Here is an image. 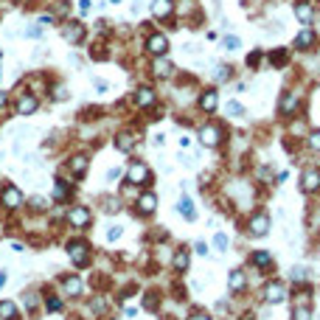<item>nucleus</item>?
Instances as JSON below:
<instances>
[{
  "mask_svg": "<svg viewBox=\"0 0 320 320\" xmlns=\"http://www.w3.org/2000/svg\"><path fill=\"white\" fill-rule=\"evenodd\" d=\"M146 51L152 54V57H166L169 54V37L160 34V31H152V34L146 37Z\"/></svg>",
  "mask_w": 320,
  "mask_h": 320,
  "instance_id": "7",
  "label": "nucleus"
},
{
  "mask_svg": "<svg viewBox=\"0 0 320 320\" xmlns=\"http://www.w3.org/2000/svg\"><path fill=\"white\" fill-rule=\"evenodd\" d=\"M104 214H118L121 211V200L118 197H104Z\"/></svg>",
  "mask_w": 320,
  "mask_h": 320,
  "instance_id": "34",
  "label": "nucleus"
},
{
  "mask_svg": "<svg viewBox=\"0 0 320 320\" xmlns=\"http://www.w3.org/2000/svg\"><path fill=\"white\" fill-rule=\"evenodd\" d=\"M228 289H230V295H241L247 289V273L241 267H236V270L228 273Z\"/></svg>",
  "mask_w": 320,
  "mask_h": 320,
  "instance_id": "14",
  "label": "nucleus"
},
{
  "mask_svg": "<svg viewBox=\"0 0 320 320\" xmlns=\"http://www.w3.org/2000/svg\"><path fill=\"white\" fill-rule=\"evenodd\" d=\"M68 256L73 259L76 267H87V264H90V244H87V241H81V239L70 241V244H68Z\"/></svg>",
  "mask_w": 320,
  "mask_h": 320,
  "instance_id": "5",
  "label": "nucleus"
},
{
  "mask_svg": "<svg viewBox=\"0 0 320 320\" xmlns=\"http://www.w3.org/2000/svg\"><path fill=\"white\" fill-rule=\"evenodd\" d=\"M62 37H65V42L76 45V42H81V40H84V25H81V23H68V25H62Z\"/></svg>",
  "mask_w": 320,
  "mask_h": 320,
  "instance_id": "20",
  "label": "nucleus"
},
{
  "mask_svg": "<svg viewBox=\"0 0 320 320\" xmlns=\"http://www.w3.org/2000/svg\"><path fill=\"white\" fill-rule=\"evenodd\" d=\"M121 236H124V228H121V225H110V228H107V241H118Z\"/></svg>",
  "mask_w": 320,
  "mask_h": 320,
  "instance_id": "38",
  "label": "nucleus"
},
{
  "mask_svg": "<svg viewBox=\"0 0 320 320\" xmlns=\"http://www.w3.org/2000/svg\"><path fill=\"white\" fill-rule=\"evenodd\" d=\"M138 211H140L143 217L155 214V211H158V194H155V191H146V194H140V197H138Z\"/></svg>",
  "mask_w": 320,
  "mask_h": 320,
  "instance_id": "21",
  "label": "nucleus"
},
{
  "mask_svg": "<svg viewBox=\"0 0 320 320\" xmlns=\"http://www.w3.org/2000/svg\"><path fill=\"white\" fill-rule=\"evenodd\" d=\"M259 298H261L267 306H278V303L289 300V286L281 278H267L261 284V289H259Z\"/></svg>",
  "mask_w": 320,
  "mask_h": 320,
  "instance_id": "1",
  "label": "nucleus"
},
{
  "mask_svg": "<svg viewBox=\"0 0 320 320\" xmlns=\"http://www.w3.org/2000/svg\"><path fill=\"white\" fill-rule=\"evenodd\" d=\"M303 143H306V149H309V152L320 155V126L309 129V132H306V138H303Z\"/></svg>",
  "mask_w": 320,
  "mask_h": 320,
  "instance_id": "27",
  "label": "nucleus"
},
{
  "mask_svg": "<svg viewBox=\"0 0 320 320\" xmlns=\"http://www.w3.org/2000/svg\"><path fill=\"white\" fill-rule=\"evenodd\" d=\"M152 73H155L158 79H169V76L174 73V65L166 57H158L155 62H152Z\"/></svg>",
  "mask_w": 320,
  "mask_h": 320,
  "instance_id": "22",
  "label": "nucleus"
},
{
  "mask_svg": "<svg viewBox=\"0 0 320 320\" xmlns=\"http://www.w3.org/2000/svg\"><path fill=\"white\" fill-rule=\"evenodd\" d=\"M37 110V99L34 96H23L20 101H17V113L20 115H31Z\"/></svg>",
  "mask_w": 320,
  "mask_h": 320,
  "instance_id": "30",
  "label": "nucleus"
},
{
  "mask_svg": "<svg viewBox=\"0 0 320 320\" xmlns=\"http://www.w3.org/2000/svg\"><path fill=\"white\" fill-rule=\"evenodd\" d=\"M222 48L233 54V51H239V48H241V40H239V37H233V34H228L225 40H222Z\"/></svg>",
  "mask_w": 320,
  "mask_h": 320,
  "instance_id": "36",
  "label": "nucleus"
},
{
  "mask_svg": "<svg viewBox=\"0 0 320 320\" xmlns=\"http://www.w3.org/2000/svg\"><path fill=\"white\" fill-rule=\"evenodd\" d=\"M264 59V48H259V51H253L250 57H247V68H256L259 62Z\"/></svg>",
  "mask_w": 320,
  "mask_h": 320,
  "instance_id": "39",
  "label": "nucleus"
},
{
  "mask_svg": "<svg viewBox=\"0 0 320 320\" xmlns=\"http://www.w3.org/2000/svg\"><path fill=\"white\" fill-rule=\"evenodd\" d=\"M0 202H3V208H9V211H17V208L23 205L20 188H17V185H6V188L0 191Z\"/></svg>",
  "mask_w": 320,
  "mask_h": 320,
  "instance_id": "13",
  "label": "nucleus"
},
{
  "mask_svg": "<svg viewBox=\"0 0 320 320\" xmlns=\"http://www.w3.org/2000/svg\"><path fill=\"white\" fill-rule=\"evenodd\" d=\"M79 9L81 12H90V0H79Z\"/></svg>",
  "mask_w": 320,
  "mask_h": 320,
  "instance_id": "51",
  "label": "nucleus"
},
{
  "mask_svg": "<svg viewBox=\"0 0 320 320\" xmlns=\"http://www.w3.org/2000/svg\"><path fill=\"white\" fill-rule=\"evenodd\" d=\"M194 250L200 253V256H208V244H205V241H197V244H194Z\"/></svg>",
  "mask_w": 320,
  "mask_h": 320,
  "instance_id": "46",
  "label": "nucleus"
},
{
  "mask_svg": "<svg viewBox=\"0 0 320 320\" xmlns=\"http://www.w3.org/2000/svg\"><path fill=\"white\" fill-rule=\"evenodd\" d=\"M197 107H200L205 115H214L219 110V90H214V87L202 90L200 93V99H197Z\"/></svg>",
  "mask_w": 320,
  "mask_h": 320,
  "instance_id": "10",
  "label": "nucleus"
},
{
  "mask_svg": "<svg viewBox=\"0 0 320 320\" xmlns=\"http://www.w3.org/2000/svg\"><path fill=\"white\" fill-rule=\"evenodd\" d=\"M286 180H289V172H278V177H275V185H284Z\"/></svg>",
  "mask_w": 320,
  "mask_h": 320,
  "instance_id": "47",
  "label": "nucleus"
},
{
  "mask_svg": "<svg viewBox=\"0 0 320 320\" xmlns=\"http://www.w3.org/2000/svg\"><path fill=\"white\" fill-rule=\"evenodd\" d=\"M158 292H146V298H143V306L149 309V312H152V309H158Z\"/></svg>",
  "mask_w": 320,
  "mask_h": 320,
  "instance_id": "40",
  "label": "nucleus"
},
{
  "mask_svg": "<svg viewBox=\"0 0 320 320\" xmlns=\"http://www.w3.org/2000/svg\"><path fill=\"white\" fill-rule=\"evenodd\" d=\"M300 188L306 194H318L320 191V169L318 166H309V169L300 172Z\"/></svg>",
  "mask_w": 320,
  "mask_h": 320,
  "instance_id": "9",
  "label": "nucleus"
},
{
  "mask_svg": "<svg viewBox=\"0 0 320 320\" xmlns=\"http://www.w3.org/2000/svg\"><path fill=\"white\" fill-rule=\"evenodd\" d=\"M197 138H200V143H202L205 149H219L222 143H225V126L217 124V121H208V124L200 126Z\"/></svg>",
  "mask_w": 320,
  "mask_h": 320,
  "instance_id": "3",
  "label": "nucleus"
},
{
  "mask_svg": "<svg viewBox=\"0 0 320 320\" xmlns=\"http://www.w3.org/2000/svg\"><path fill=\"white\" fill-rule=\"evenodd\" d=\"M292 320H312V306L309 303H292Z\"/></svg>",
  "mask_w": 320,
  "mask_h": 320,
  "instance_id": "31",
  "label": "nucleus"
},
{
  "mask_svg": "<svg viewBox=\"0 0 320 320\" xmlns=\"http://www.w3.org/2000/svg\"><path fill=\"white\" fill-rule=\"evenodd\" d=\"M298 101H300V93L295 90H286L281 96V101H278V115H284V118H292L298 110Z\"/></svg>",
  "mask_w": 320,
  "mask_h": 320,
  "instance_id": "12",
  "label": "nucleus"
},
{
  "mask_svg": "<svg viewBox=\"0 0 320 320\" xmlns=\"http://www.w3.org/2000/svg\"><path fill=\"white\" fill-rule=\"evenodd\" d=\"M110 320H121V318H110Z\"/></svg>",
  "mask_w": 320,
  "mask_h": 320,
  "instance_id": "56",
  "label": "nucleus"
},
{
  "mask_svg": "<svg viewBox=\"0 0 320 320\" xmlns=\"http://www.w3.org/2000/svg\"><path fill=\"white\" fill-rule=\"evenodd\" d=\"M6 284V270H0V286Z\"/></svg>",
  "mask_w": 320,
  "mask_h": 320,
  "instance_id": "54",
  "label": "nucleus"
},
{
  "mask_svg": "<svg viewBox=\"0 0 320 320\" xmlns=\"http://www.w3.org/2000/svg\"><path fill=\"white\" fill-rule=\"evenodd\" d=\"M286 278H289V284H292V286H306L309 278H312V270H309V267H303V264H295V267L289 270V275H286Z\"/></svg>",
  "mask_w": 320,
  "mask_h": 320,
  "instance_id": "18",
  "label": "nucleus"
},
{
  "mask_svg": "<svg viewBox=\"0 0 320 320\" xmlns=\"http://www.w3.org/2000/svg\"><path fill=\"white\" fill-rule=\"evenodd\" d=\"M126 183L129 185H149L152 183V172L143 160H129V169H126Z\"/></svg>",
  "mask_w": 320,
  "mask_h": 320,
  "instance_id": "4",
  "label": "nucleus"
},
{
  "mask_svg": "<svg viewBox=\"0 0 320 320\" xmlns=\"http://www.w3.org/2000/svg\"><path fill=\"white\" fill-rule=\"evenodd\" d=\"M118 177H121V169H110L107 172V180H118Z\"/></svg>",
  "mask_w": 320,
  "mask_h": 320,
  "instance_id": "48",
  "label": "nucleus"
},
{
  "mask_svg": "<svg viewBox=\"0 0 320 320\" xmlns=\"http://www.w3.org/2000/svg\"><path fill=\"white\" fill-rule=\"evenodd\" d=\"M177 211H180V217H185L188 222H194L197 219V208H194V200L188 194L180 197V202H177Z\"/></svg>",
  "mask_w": 320,
  "mask_h": 320,
  "instance_id": "23",
  "label": "nucleus"
},
{
  "mask_svg": "<svg viewBox=\"0 0 320 320\" xmlns=\"http://www.w3.org/2000/svg\"><path fill=\"white\" fill-rule=\"evenodd\" d=\"M68 222L73 225V228L87 230V228H90V222H93L90 208H87V205H73V208L68 211Z\"/></svg>",
  "mask_w": 320,
  "mask_h": 320,
  "instance_id": "6",
  "label": "nucleus"
},
{
  "mask_svg": "<svg viewBox=\"0 0 320 320\" xmlns=\"http://www.w3.org/2000/svg\"><path fill=\"white\" fill-rule=\"evenodd\" d=\"M295 17L300 25H312L315 23V3H309V0H298L295 3Z\"/></svg>",
  "mask_w": 320,
  "mask_h": 320,
  "instance_id": "16",
  "label": "nucleus"
},
{
  "mask_svg": "<svg viewBox=\"0 0 320 320\" xmlns=\"http://www.w3.org/2000/svg\"><path fill=\"white\" fill-rule=\"evenodd\" d=\"M250 264H253V267H256L261 275L270 273V270H273V253H270V250H253V253H250Z\"/></svg>",
  "mask_w": 320,
  "mask_h": 320,
  "instance_id": "15",
  "label": "nucleus"
},
{
  "mask_svg": "<svg viewBox=\"0 0 320 320\" xmlns=\"http://www.w3.org/2000/svg\"><path fill=\"white\" fill-rule=\"evenodd\" d=\"M267 62H270L273 68H284V65H289V51H286V48H275V51L267 54Z\"/></svg>",
  "mask_w": 320,
  "mask_h": 320,
  "instance_id": "24",
  "label": "nucleus"
},
{
  "mask_svg": "<svg viewBox=\"0 0 320 320\" xmlns=\"http://www.w3.org/2000/svg\"><path fill=\"white\" fill-rule=\"evenodd\" d=\"M62 289H65V295H81V278L79 275H65L62 278Z\"/></svg>",
  "mask_w": 320,
  "mask_h": 320,
  "instance_id": "25",
  "label": "nucleus"
},
{
  "mask_svg": "<svg viewBox=\"0 0 320 320\" xmlns=\"http://www.w3.org/2000/svg\"><path fill=\"white\" fill-rule=\"evenodd\" d=\"M188 264H191V253H188V247H177L174 250V259H172V267L174 273H188Z\"/></svg>",
  "mask_w": 320,
  "mask_h": 320,
  "instance_id": "19",
  "label": "nucleus"
},
{
  "mask_svg": "<svg viewBox=\"0 0 320 320\" xmlns=\"http://www.w3.org/2000/svg\"><path fill=\"white\" fill-rule=\"evenodd\" d=\"M93 87H96L99 93H107V87H110V84H107L104 79H93Z\"/></svg>",
  "mask_w": 320,
  "mask_h": 320,
  "instance_id": "45",
  "label": "nucleus"
},
{
  "mask_svg": "<svg viewBox=\"0 0 320 320\" xmlns=\"http://www.w3.org/2000/svg\"><path fill=\"white\" fill-rule=\"evenodd\" d=\"M270 228H273V219H270V214L267 211H253L250 217H247V222H244V230H247V236H253V239H264L267 233H270Z\"/></svg>",
  "mask_w": 320,
  "mask_h": 320,
  "instance_id": "2",
  "label": "nucleus"
},
{
  "mask_svg": "<svg viewBox=\"0 0 320 320\" xmlns=\"http://www.w3.org/2000/svg\"><path fill=\"white\" fill-rule=\"evenodd\" d=\"M12 250H14V253H23L25 247H23V244H20V241H12Z\"/></svg>",
  "mask_w": 320,
  "mask_h": 320,
  "instance_id": "52",
  "label": "nucleus"
},
{
  "mask_svg": "<svg viewBox=\"0 0 320 320\" xmlns=\"http://www.w3.org/2000/svg\"><path fill=\"white\" fill-rule=\"evenodd\" d=\"M132 101H135V107H140V110H149L152 104L158 101V93H155V87H149V84H140V87L132 93Z\"/></svg>",
  "mask_w": 320,
  "mask_h": 320,
  "instance_id": "11",
  "label": "nucleus"
},
{
  "mask_svg": "<svg viewBox=\"0 0 320 320\" xmlns=\"http://www.w3.org/2000/svg\"><path fill=\"white\" fill-rule=\"evenodd\" d=\"M185 320H214V318L208 315L205 309H194V312H191V315H188V318H185Z\"/></svg>",
  "mask_w": 320,
  "mask_h": 320,
  "instance_id": "42",
  "label": "nucleus"
},
{
  "mask_svg": "<svg viewBox=\"0 0 320 320\" xmlns=\"http://www.w3.org/2000/svg\"><path fill=\"white\" fill-rule=\"evenodd\" d=\"M315 42H318V34H315L309 25H303V28L298 31L292 48H295V51H300V54H309V51H315Z\"/></svg>",
  "mask_w": 320,
  "mask_h": 320,
  "instance_id": "8",
  "label": "nucleus"
},
{
  "mask_svg": "<svg viewBox=\"0 0 320 320\" xmlns=\"http://www.w3.org/2000/svg\"><path fill=\"white\" fill-rule=\"evenodd\" d=\"M25 37H31V40H40V37H42V28H40V25H31V28H25Z\"/></svg>",
  "mask_w": 320,
  "mask_h": 320,
  "instance_id": "43",
  "label": "nucleus"
},
{
  "mask_svg": "<svg viewBox=\"0 0 320 320\" xmlns=\"http://www.w3.org/2000/svg\"><path fill=\"white\" fill-rule=\"evenodd\" d=\"M239 320H259V318H256V315H253V312H244V315H241Z\"/></svg>",
  "mask_w": 320,
  "mask_h": 320,
  "instance_id": "53",
  "label": "nucleus"
},
{
  "mask_svg": "<svg viewBox=\"0 0 320 320\" xmlns=\"http://www.w3.org/2000/svg\"><path fill=\"white\" fill-rule=\"evenodd\" d=\"M225 115H228V118H244V115H247V107L241 101H233V99H230V101L225 104Z\"/></svg>",
  "mask_w": 320,
  "mask_h": 320,
  "instance_id": "29",
  "label": "nucleus"
},
{
  "mask_svg": "<svg viewBox=\"0 0 320 320\" xmlns=\"http://www.w3.org/2000/svg\"><path fill=\"white\" fill-rule=\"evenodd\" d=\"M0 320H17V306L12 300H0Z\"/></svg>",
  "mask_w": 320,
  "mask_h": 320,
  "instance_id": "32",
  "label": "nucleus"
},
{
  "mask_svg": "<svg viewBox=\"0 0 320 320\" xmlns=\"http://www.w3.org/2000/svg\"><path fill=\"white\" fill-rule=\"evenodd\" d=\"M6 104H9V93H3V90H0V110H3Z\"/></svg>",
  "mask_w": 320,
  "mask_h": 320,
  "instance_id": "49",
  "label": "nucleus"
},
{
  "mask_svg": "<svg viewBox=\"0 0 320 320\" xmlns=\"http://www.w3.org/2000/svg\"><path fill=\"white\" fill-rule=\"evenodd\" d=\"M90 312H93V315H104V312H107V300H104L101 295L93 298V300H90Z\"/></svg>",
  "mask_w": 320,
  "mask_h": 320,
  "instance_id": "37",
  "label": "nucleus"
},
{
  "mask_svg": "<svg viewBox=\"0 0 320 320\" xmlns=\"http://www.w3.org/2000/svg\"><path fill=\"white\" fill-rule=\"evenodd\" d=\"M110 3H121V0H110Z\"/></svg>",
  "mask_w": 320,
  "mask_h": 320,
  "instance_id": "55",
  "label": "nucleus"
},
{
  "mask_svg": "<svg viewBox=\"0 0 320 320\" xmlns=\"http://www.w3.org/2000/svg\"><path fill=\"white\" fill-rule=\"evenodd\" d=\"M230 76H233V68H230V65H217V68H214V81H219V84H225Z\"/></svg>",
  "mask_w": 320,
  "mask_h": 320,
  "instance_id": "33",
  "label": "nucleus"
},
{
  "mask_svg": "<svg viewBox=\"0 0 320 320\" xmlns=\"http://www.w3.org/2000/svg\"><path fill=\"white\" fill-rule=\"evenodd\" d=\"M174 14V0H152V17L155 20H169Z\"/></svg>",
  "mask_w": 320,
  "mask_h": 320,
  "instance_id": "17",
  "label": "nucleus"
},
{
  "mask_svg": "<svg viewBox=\"0 0 320 320\" xmlns=\"http://www.w3.org/2000/svg\"><path fill=\"white\" fill-rule=\"evenodd\" d=\"M228 244H230L228 233H222V230H219V233H214V247H217L219 253H225V250H228Z\"/></svg>",
  "mask_w": 320,
  "mask_h": 320,
  "instance_id": "35",
  "label": "nucleus"
},
{
  "mask_svg": "<svg viewBox=\"0 0 320 320\" xmlns=\"http://www.w3.org/2000/svg\"><path fill=\"white\" fill-rule=\"evenodd\" d=\"M45 208H48L45 197H31V211H45Z\"/></svg>",
  "mask_w": 320,
  "mask_h": 320,
  "instance_id": "41",
  "label": "nucleus"
},
{
  "mask_svg": "<svg viewBox=\"0 0 320 320\" xmlns=\"http://www.w3.org/2000/svg\"><path fill=\"white\" fill-rule=\"evenodd\" d=\"M135 143H138V138L132 135V132H118V135H115V146L121 149V152H132Z\"/></svg>",
  "mask_w": 320,
  "mask_h": 320,
  "instance_id": "26",
  "label": "nucleus"
},
{
  "mask_svg": "<svg viewBox=\"0 0 320 320\" xmlns=\"http://www.w3.org/2000/svg\"><path fill=\"white\" fill-rule=\"evenodd\" d=\"M45 306L51 309V312H59V309H62V300H59V298H48Z\"/></svg>",
  "mask_w": 320,
  "mask_h": 320,
  "instance_id": "44",
  "label": "nucleus"
},
{
  "mask_svg": "<svg viewBox=\"0 0 320 320\" xmlns=\"http://www.w3.org/2000/svg\"><path fill=\"white\" fill-rule=\"evenodd\" d=\"M70 172L76 177H84V172H87V155H73L70 158Z\"/></svg>",
  "mask_w": 320,
  "mask_h": 320,
  "instance_id": "28",
  "label": "nucleus"
},
{
  "mask_svg": "<svg viewBox=\"0 0 320 320\" xmlns=\"http://www.w3.org/2000/svg\"><path fill=\"white\" fill-rule=\"evenodd\" d=\"M180 146H183V149H188V146H191V138H188V135H183V138H180Z\"/></svg>",
  "mask_w": 320,
  "mask_h": 320,
  "instance_id": "50",
  "label": "nucleus"
}]
</instances>
